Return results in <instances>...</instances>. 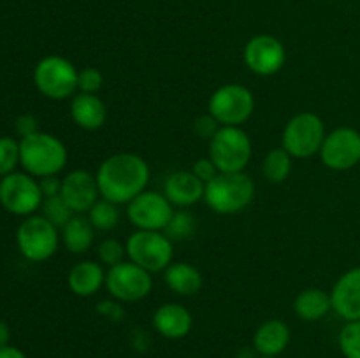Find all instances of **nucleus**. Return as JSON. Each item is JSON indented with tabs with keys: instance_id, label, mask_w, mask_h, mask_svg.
Listing matches in <instances>:
<instances>
[{
	"instance_id": "nucleus-32",
	"label": "nucleus",
	"mask_w": 360,
	"mask_h": 358,
	"mask_svg": "<svg viewBox=\"0 0 360 358\" xmlns=\"http://www.w3.org/2000/svg\"><path fill=\"white\" fill-rule=\"evenodd\" d=\"M104 84V76L95 67H84L77 74V91L81 93H98Z\"/></svg>"
},
{
	"instance_id": "nucleus-30",
	"label": "nucleus",
	"mask_w": 360,
	"mask_h": 358,
	"mask_svg": "<svg viewBox=\"0 0 360 358\" xmlns=\"http://www.w3.org/2000/svg\"><path fill=\"white\" fill-rule=\"evenodd\" d=\"M20 164V142L13 137H0V178L13 174Z\"/></svg>"
},
{
	"instance_id": "nucleus-5",
	"label": "nucleus",
	"mask_w": 360,
	"mask_h": 358,
	"mask_svg": "<svg viewBox=\"0 0 360 358\" xmlns=\"http://www.w3.org/2000/svg\"><path fill=\"white\" fill-rule=\"evenodd\" d=\"M255 111V97L245 84L227 83L213 91L207 102V112L220 126H241Z\"/></svg>"
},
{
	"instance_id": "nucleus-19",
	"label": "nucleus",
	"mask_w": 360,
	"mask_h": 358,
	"mask_svg": "<svg viewBox=\"0 0 360 358\" xmlns=\"http://www.w3.org/2000/svg\"><path fill=\"white\" fill-rule=\"evenodd\" d=\"M70 118L79 128L94 132L104 126L108 119V107L97 93H81L77 91L70 98Z\"/></svg>"
},
{
	"instance_id": "nucleus-8",
	"label": "nucleus",
	"mask_w": 360,
	"mask_h": 358,
	"mask_svg": "<svg viewBox=\"0 0 360 358\" xmlns=\"http://www.w3.org/2000/svg\"><path fill=\"white\" fill-rule=\"evenodd\" d=\"M79 70L72 62L58 55L44 56L34 69L35 88L51 100H65L77 93Z\"/></svg>"
},
{
	"instance_id": "nucleus-3",
	"label": "nucleus",
	"mask_w": 360,
	"mask_h": 358,
	"mask_svg": "<svg viewBox=\"0 0 360 358\" xmlns=\"http://www.w3.org/2000/svg\"><path fill=\"white\" fill-rule=\"evenodd\" d=\"M67 160L65 144L51 133L37 132L20 140V164L34 178L58 175L65 168Z\"/></svg>"
},
{
	"instance_id": "nucleus-14",
	"label": "nucleus",
	"mask_w": 360,
	"mask_h": 358,
	"mask_svg": "<svg viewBox=\"0 0 360 358\" xmlns=\"http://www.w3.org/2000/svg\"><path fill=\"white\" fill-rule=\"evenodd\" d=\"M243 60L248 70L257 76H274L280 72L287 60L283 42L269 34H259L250 39L243 51Z\"/></svg>"
},
{
	"instance_id": "nucleus-25",
	"label": "nucleus",
	"mask_w": 360,
	"mask_h": 358,
	"mask_svg": "<svg viewBox=\"0 0 360 358\" xmlns=\"http://www.w3.org/2000/svg\"><path fill=\"white\" fill-rule=\"evenodd\" d=\"M292 161L294 158L283 150V147H273L269 153L264 157L262 174L273 185H281L287 181L292 172Z\"/></svg>"
},
{
	"instance_id": "nucleus-9",
	"label": "nucleus",
	"mask_w": 360,
	"mask_h": 358,
	"mask_svg": "<svg viewBox=\"0 0 360 358\" xmlns=\"http://www.w3.org/2000/svg\"><path fill=\"white\" fill-rule=\"evenodd\" d=\"M18 249L30 262H46L56 253L60 244V232L44 216H28L18 227Z\"/></svg>"
},
{
	"instance_id": "nucleus-2",
	"label": "nucleus",
	"mask_w": 360,
	"mask_h": 358,
	"mask_svg": "<svg viewBox=\"0 0 360 358\" xmlns=\"http://www.w3.org/2000/svg\"><path fill=\"white\" fill-rule=\"evenodd\" d=\"M255 199V183L246 172H218L206 183L204 202L211 211L224 216L243 213Z\"/></svg>"
},
{
	"instance_id": "nucleus-27",
	"label": "nucleus",
	"mask_w": 360,
	"mask_h": 358,
	"mask_svg": "<svg viewBox=\"0 0 360 358\" xmlns=\"http://www.w3.org/2000/svg\"><path fill=\"white\" fill-rule=\"evenodd\" d=\"M195 232V218L192 213H188L186 209H174L171 220H169L167 227L164 228V234L174 241H185V239L192 237V234Z\"/></svg>"
},
{
	"instance_id": "nucleus-38",
	"label": "nucleus",
	"mask_w": 360,
	"mask_h": 358,
	"mask_svg": "<svg viewBox=\"0 0 360 358\" xmlns=\"http://www.w3.org/2000/svg\"><path fill=\"white\" fill-rule=\"evenodd\" d=\"M0 358H27V354L21 350H18V347L7 344V346L0 347Z\"/></svg>"
},
{
	"instance_id": "nucleus-20",
	"label": "nucleus",
	"mask_w": 360,
	"mask_h": 358,
	"mask_svg": "<svg viewBox=\"0 0 360 358\" xmlns=\"http://www.w3.org/2000/svg\"><path fill=\"white\" fill-rule=\"evenodd\" d=\"M288 344H290V329L287 323L276 318L264 321L253 336V347L260 357L266 358L280 357Z\"/></svg>"
},
{
	"instance_id": "nucleus-26",
	"label": "nucleus",
	"mask_w": 360,
	"mask_h": 358,
	"mask_svg": "<svg viewBox=\"0 0 360 358\" xmlns=\"http://www.w3.org/2000/svg\"><path fill=\"white\" fill-rule=\"evenodd\" d=\"M88 220L94 225L95 230L98 232H109L115 230L120 223V218H122V213H120V207L116 204L109 202V200L101 199L90 211L86 213Z\"/></svg>"
},
{
	"instance_id": "nucleus-23",
	"label": "nucleus",
	"mask_w": 360,
	"mask_h": 358,
	"mask_svg": "<svg viewBox=\"0 0 360 358\" xmlns=\"http://www.w3.org/2000/svg\"><path fill=\"white\" fill-rule=\"evenodd\" d=\"M95 228L90 223L88 216L84 214H74L69 221L62 227L60 239L63 246L74 255H83L94 246L95 241Z\"/></svg>"
},
{
	"instance_id": "nucleus-15",
	"label": "nucleus",
	"mask_w": 360,
	"mask_h": 358,
	"mask_svg": "<svg viewBox=\"0 0 360 358\" xmlns=\"http://www.w3.org/2000/svg\"><path fill=\"white\" fill-rule=\"evenodd\" d=\"M60 197L65 200L74 214H86L95 204L101 200L97 179L91 172L76 168L62 178V192Z\"/></svg>"
},
{
	"instance_id": "nucleus-11",
	"label": "nucleus",
	"mask_w": 360,
	"mask_h": 358,
	"mask_svg": "<svg viewBox=\"0 0 360 358\" xmlns=\"http://www.w3.org/2000/svg\"><path fill=\"white\" fill-rule=\"evenodd\" d=\"M44 195L39 181L27 172H13L0 179V204L16 216H32L41 209Z\"/></svg>"
},
{
	"instance_id": "nucleus-28",
	"label": "nucleus",
	"mask_w": 360,
	"mask_h": 358,
	"mask_svg": "<svg viewBox=\"0 0 360 358\" xmlns=\"http://www.w3.org/2000/svg\"><path fill=\"white\" fill-rule=\"evenodd\" d=\"M338 344L345 358H360V319L345 321L338 336Z\"/></svg>"
},
{
	"instance_id": "nucleus-40",
	"label": "nucleus",
	"mask_w": 360,
	"mask_h": 358,
	"mask_svg": "<svg viewBox=\"0 0 360 358\" xmlns=\"http://www.w3.org/2000/svg\"><path fill=\"white\" fill-rule=\"evenodd\" d=\"M260 358H266V357H260ZM274 358H280V357H274Z\"/></svg>"
},
{
	"instance_id": "nucleus-29",
	"label": "nucleus",
	"mask_w": 360,
	"mask_h": 358,
	"mask_svg": "<svg viewBox=\"0 0 360 358\" xmlns=\"http://www.w3.org/2000/svg\"><path fill=\"white\" fill-rule=\"evenodd\" d=\"M41 211H42V216H44L48 221H51L56 228H62L63 225L74 216L70 207L67 206L65 200H63L60 195L48 197V199L42 200Z\"/></svg>"
},
{
	"instance_id": "nucleus-24",
	"label": "nucleus",
	"mask_w": 360,
	"mask_h": 358,
	"mask_svg": "<svg viewBox=\"0 0 360 358\" xmlns=\"http://www.w3.org/2000/svg\"><path fill=\"white\" fill-rule=\"evenodd\" d=\"M333 311L330 293L322 288H306L295 297L294 312L302 321H319Z\"/></svg>"
},
{
	"instance_id": "nucleus-37",
	"label": "nucleus",
	"mask_w": 360,
	"mask_h": 358,
	"mask_svg": "<svg viewBox=\"0 0 360 358\" xmlns=\"http://www.w3.org/2000/svg\"><path fill=\"white\" fill-rule=\"evenodd\" d=\"M39 186H41V192L44 195V199L56 197L62 192V179H58V175H46V178L39 179Z\"/></svg>"
},
{
	"instance_id": "nucleus-13",
	"label": "nucleus",
	"mask_w": 360,
	"mask_h": 358,
	"mask_svg": "<svg viewBox=\"0 0 360 358\" xmlns=\"http://www.w3.org/2000/svg\"><path fill=\"white\" fill-rule=\"evenodd\" d=\"M320 160L327 168L345 172L360 164V132L352 126H340L326 135Z\"/></svg>"
},
{
	"instance_id": "nucleus-6",
	"label": "nucleus",
	"mask_w": 360,
	"mask_h": 358,
	"mask_svg": "<svg viewBox=\"0 0 360 358\" xmlns=\"http://www.w3.org/2000/svg\"><path fill=\"white\" fill-rule=\"evenodd\" d=\"M210 158L218 172H245L252 160V139L241 126H220L210 140Z\"/></svg>"
},
{
	"instance_id": "nucleus-1",
	"label": "nucleus",
	"mask_w": 360,
	"mask_h": 358,
	"mask_svg": "<svg viewBox=\"0 0 360 358\" xmlns=\"http://www.w3.org/2000/svg\"><path fill=\"white\" fill-rule=\"evenodd\" d=\"M150 175V165L143 157L130 151H120L98 165L95 179L101 199L116 206H127L146 190Z\"/></svg>"
},
{
	"instance_id": "nucleus-12",
	"label": "nucleus",
	"mask_w": 360,
	"mask_h": 358,
	"mask_svg": "<svg viewBox=\"0 0 360 358\" xmlns=\"http://www.w3.org/2000/svg\"><path fill=\"white\" fill-rule=\"evenodd\" d=\"M172 213L174 206L169 202L164 192L144 190L127 204V218L137 230L164 232Z\"/></svg>"
},
{
	"instance_id": "nucleus-31",
	"label": "nucleus",
	"mask_w": 360,
	"mask_h": 358,
	"mask_svg": "<svg viewBox=\"0 0 360 358\" xmlns=\"http://www.w3.org/2000/svg\"><path fill=\"white\" fill-rule=\"evenodd\" d=\"M125 256H127V248L125 244L118 241V239H104V241L98 244V260L101 263L104 265L112 267V265H118V263L125 262Z\"/></svg>"
},
{
	"instance_id": "nucleus-18",
	"label": "nucleus",
	"mask_w": 360,
	"mask_h": 358,
	"mask_svg": "<svg viewBox=\"0 0 360 358\" xmlns=\"http://www.w3.org/2000/svg\"><path fill=\"white\" fill-rule=\"evenodd\" d=\"M193 326L192 312L178 302L162 304L153 314V329L169 340L183 339Z\"/></svg>"
},
{
	"instance_id": "nucleus-39",
	"label": "nucleus",
	"mask_w": 360,
	"mask_h": 358,
	"mask_svg": "<svg viewBox=\"0 0 360 358\" xmlns=\"http://www.w3.org/2000/svg\"><path fill=\"white\" fill-rule=\"evenodd\" d=\"M9 337H11L9 326H7L6 321H2V319H0V347L9 344Z\"/></svg>"
},
{
	"instance_id": "nucleus-22",
	"label": "nucleus",
	"mask_w": 360,
	"mask_h": 358,
	"mask_svg": "<svg viewBox=\"0 0 360 358\" xmlns=\"http://www.w3.org/2000/svg\"><path fill=\"white\" fill-rule=\"evenodd\" d=\"M164 281L169 290L181 297H192L199 293L204 284L200 270L188 262H172L164 270Z\"/></svg>"
},
{
	"instance_id": "nucleus-21",
	"label": "nucleus",
	"mask_w": 360,
	"mask_h": 358,
	"mask_svg": "<svg viewBox=\"0 0 360 358\" xmlns=\"http://www.w3.org/2000/svg\"><path fill=\"white\" fill-rule=\"evenodd\" d=\"M69 290L77 297H94L98 290L105 284V270L102 263L94 260H83L77 262L67 276Z\"/></svg>"
},
{
	"instance_id": "nucleus-33",
	"label": "nucleus",
	"mask_w": 360,
	"mask_h": 358,
	"mask_svg": "<svg viewBox=\"0 0 360 358\" xmlns=\"http://www.w3.org/2000/svg\"><path fill=\"white\" fill-rule=\"evenodd\" d=\"M95 311L101 316H104L105 319H111V321H122L125 318V309H123L122 302L118 300H102L98 302Z\"/></svg>"
},
{
	"instance_id": "nucleus-34",
	"label": "nucleus",
	"mask_w": 360,
	"mask_h": 358,
	"mask_svg": "<svg viewBox=\"0 0 360 358\" xmlns=\"http://www.w3.org/2000/svg\"><path fill=\"white\" fill-rule=\"evenodd\" d=\"M218 128H220V125H218L217 119H214L210 112L204 116H199V118L193 121V130H195L197 135L202 137V139L211 140V137L218 132Z\"/></svg>"
},
{
	"instance_id": "nucleus-36",
	"label": "nucleus",
	"mask_w": 360,
	"mask_h": 358,
	"mask_svg": "<svg viewBox=\"0 0 360 358\" xmlns=\"http://www.w3.org/2000/svg\"><path fill=\"white\" fill-rule=\"evenodd\" d=\"M16 132L20 133L21 139H23V137L32 135V133L41 132V130H39V125H37V119H35V116L21 114L20 118L16 119Z\"/></svg>"
},
{
	"instance_id": "nucleus-10",
	"label": "nucleus",
	"mask_w": 360,
	"mask_h": 358,
	"mask_svg": "<svg viewBox=\"0 0 360 358\" xmlns=\"http://www.w3.org/2000/svg\"><path fill=\"white\" fill-rule=\"evenodd\" d=\"M105 290L115 300L122 304L139 302L150 295L153 288V276L130 260L112 265L105 270Z\"/></svg>"
},
{
	"instance_id": "nucleus-35",
	"label": "nucleus",
	"mask_w": 360,
	"mask_h": 358,
	"mask_svg": "<svg viewBox=\"0 0 360 358\" xmlns=\"http://www.w3.org/2000/svg\"><path fill=\"white\" fill-rule=\"evenodd\" d=\"M192 172L202 183H210L211 179H214L218 175L217 165L213 164V160H211L210 157H207V158H200V160H197L195 164H193Z\"/></svg>"
},
{
	"instance_id": "nucleus-17",
	"label": "nucleus",
	"mask_w": 360,
	"mask_h": 358,
	"mask_svg": "<svg viewBox=\"0 0 360 358\" xmlns=\"http://www.w3.org/2000/svg\"><path fill=\"white\" fill-rule=\"evenodd\" d=\"M204 188L206 183L200 181L192 171H176L165 179L164 195L174 207L186 209L204 199Z\"/></svg>"
},
{
	"instance_id": "nucleus-7",
	"label": "nucleus",
	"mask_w": 360,
	"mask_h": 358,
	"mask_svg": "<svg viewBox=\"0 0 360 358\" xmlns=\"http://www.w3.org/2000/svg\"><path fill=\"white\" fill-rule=\"evenodd\" d=\"M127 258L148 272H164L172 263L174 248L164 232L136 230L125 242Z\"/></svg>"
},
{
	"instance_id": "nucleus-4",
	"label": "nucleus",
	"mask_w": 360,
	"mask_h": 358,
	"mask_svg": "<svg viewBox=\"0 0 360 358\" xmlns=\"http://www.w3.org/2000/svg\"><path fill=\"white\" fill-rule=\"evenodd\" d=\"M326 125L315 112H299L287 121L281 135V147L292 158L304 160L320 153L326 140Z\"/></svg>"
},
{
	"instance_id": "nucleus-16",
	"label": "nucleus",
	"mask_w": 360,
	"mask_h": 358,
	"mask_svg": "<svg viewBox=\"0 0 360 358\" xmlns=\"http://www.w3.org/2000/svg\"><path fill=\"white\" fill-rule=\"evenodd\" d=\"M333 311L345 321L360 319V267L347 270L338 277L330 290Z\"/></svg>"
}]
</instances>
